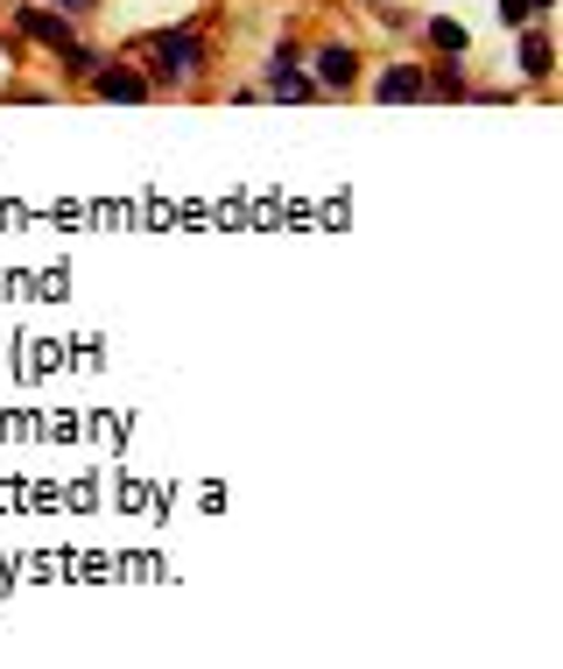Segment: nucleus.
<instances>
[{
	"instance_id": "nucleus-5",
	"label": "nucleus",
	"mask_w": 563,
	"mask_h": 669,
	"mask_svg": "<svg viewBox=\"0 0 563 669\" xmlns=\"http://www.w3.org/2000/svg\"><path fill=\"white\" fill-rule=\"evenodd\" d=\"M99 99H141L148 92V78H141V71H99Z\"/></svg>"
},
{
	"instance_id": "nucleus-4",
	"label": "nucleus",
	"mask_w": 563,
	"mask_h": 669,
	"mask_svg": "<svg viewBox=\"0 0 563 669\" xmlns=\"http://www.w3.org/2000/svg\"><path fill=\"white\" fill-rule=\"evenodd\" d=\"M289 64H296V57L282 50L275 71H268V92H275V99H310V78H303V71H289Z\"/></svg>"
},
{
	"instance_id": "nucleus-8",
	"label": "nucleus",
	"mask_w": 563,
	"mask_h": 669,
	"mask_svg": "<svg viewBox=\"0 0 563 669\" xmlns=\"http://www.w3.org/2000/svg\"><path fill=\"white\" fill-rule=\"evenodd\" d=\"M429 36H437V50L465 57V28H458V22H429Z\"/></svg>"
},
{
	"instance_id": "nucleus-9",
	"label": "nucleus",
	"mask_w": 563,
	"mask_h": 669,
	"mask_svg": "<svg viewBox=\"0 0 563 669\" xmlns=\"http://www.w3.org/2000/svg\"><path fill=\"white\" fill-rule=\"evenodd\" d=\"M57 8H64V14H78V8H92V0H57Z\"/></svg>"
},
{
	"instance_id": "nucleus-2",
	"label": "nucleus",
	"mask_w": 563,
	"mask_h": 669,
	"mask_svg": "<svg viewBox=\"0 0 563 669\" xmlns=\"http://www.w3.org/2000/svg\"><path fill=\"white\" fill-rule=\"evenodd\" d=\"M317 78L331 85V92H346V85L360 78V57H352L346 42H331V50H317Z\"/></svg>"
},
{
	"instance_id": "nucleus-6",
	"label": "nucleus",
	"mask_w": 563,
	"mask_h": 669,
	"mask_svg": "<svg viewBox=\"0 0 563 669\" xmlns=\"http://www.w3.org/2000/svg\"><path fill=\"white\" fill-rule=\"evenodd\" d=\"M416 92H423V71H409V64H395L380 78V99H416Z\"/></svg>"
},
{
	"instance_id": "nucleus-3",
	"label": "nucleus",
	"mask_w": 563,
	"mask_h": 669,
	"mask_svg": "<svg viewBox=\"0 0 563 669\" xmlns=\"http://www.w3.org/2000/svg\"><path fill=\"white\" fill-rule=\"evenodd\" d=\"M22 28L36 42H50V50H64V42H71V22H57V14H42V8H22Z\"/></svg>"
},
{
	"instance_id": "nucleus-7",
	"label": "nucleus",
	"mask_w": 563,
	"mask_h": 669,
	"mask_svg": "<svg viewBox=\"0 0 563 669\" xmlns=\"http://www.w3.org/2000/svg\"><path fill=\"white\" fill-rule=\"evenodd\" d=\"M522 71H528V78H550V42H542V36L522 42Z\"/></svg>"
},
{
	"instance_id": "nucleus-1",
	"label": "nucleus",
	"mask_w": 563,
	"mask_h": 669,
	"mask_svg": "<svg viewBox=\"0 0 563 669\" xmlns=\"http://www.w3.org/2000/svg\"><path fill=\"white\" fill-rule=\"evenodd\" d=\"M148 57H155L162 78H198L204 42H198V36H155V42H148Z\"/></svg>"
}]
</instances>
